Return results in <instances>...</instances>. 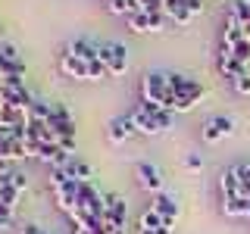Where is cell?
Masks as SVG:
<instances>
[{
    "instance_id": "obj_1",
    "label": "cell",
    "mask_w": 250,
    "mask_h": 234,
    "mask_svg": "<svg viewBox=\"0 0 250 234\" xmlns=\"http://www.w3.org/2000/svg\"><path fill=\"white\" fill-rule=\"evenodd\" d=\"M141 94H144V103H156L163 109H166L169 100L175 97V94L169 91V84H166V72H147L144 81H141Z\"/></svg>"
},
{
    "instance_id": "obj_2",
    "label": "cell",
    "mask_w": 250,
    "mask_h": 234,
    "mask_svg": "<svg viewBox=\"0 0 250 234\" xmlns=\"http://www.w3.org/2000/svg\"><path fill=\"white\" fill-rule=\"evenodd\" d=\"M125 22H128V28L135 31V35H150V31L166 28V13H135Z\"/></svg>"
},
{
    "instance_id": "obj_3",
    "label": "cell",
    "mask_w": 250,
    "mask_h": 234,
    "mask_svg": "<svg viewBox=\"0 0 250 234\" xmlns=\"http://www.w3.org/2000/svg\"><path fill=\"white\" fill-rule=\"evenodd\" d=\"M47 128L60 137H75V122H72V116L66 113V106H60V103H50V119H47Z\"/></svg>"
},
{
    "instance_id": "obj_4",
    "label": "cell",
    "mask_w": 250,
    "mask_h": 234,
    "mask_svg": "<svg viewBox=\"0 0 250 234\" xmlns=\"http://www.w3.org/2000/svg\"><path fill=\"white\" fill-rule=\"evenodd\" d=\"M166 84H169V91L175 94V97H194V100H200L203 94V84H197L194 78H188V75H175V72H166Z\"/></svg>"
},
{
    "instance_id": "obj_5",
    "label": "cell",
    "mask_w": 250,
    "mask_h": 234,
    "mask_svg": "<svg viewBox=\"0 0 250 234\" xmlns=\"http://www.w3.org/2000/svg\"><path fill=\"white\" fill-rule=\"evenodd\" d=\"M100 62L109 69V75H122L125 66H128V50L122 44H106L100 47Z\"/></svg>"
},
{
    "instance_id": "obj_6",
    "label": "cell",
    "mask_w": 250,
    "mask_h": 234,
    "mask_svg": "<svg viewBox=\"0 0 250 234\" xmlns=\"http://www.w3.org/2000/svg\"><path fill=\"white\" fill-rule=\"evenodd\" d=\"M231 131H234V122L229 119V116H213V119H207V122H203L200 137L207 140V144H216V140L229 137Z\"/></svg>"
},
{
    "instance_id": "obj_7",
    "label": "cell",
    "mask_w": 250,
    "mask_h": 234,
    "mask_svg": "<svg viewBox=\"0 0 250 234\" xmlns=\"http://www.w3.org/2000/svg\"><path fill=\"white\" fill-rule=\"evenodd\" d=\"M150 209L163 215V228H172V225H175V218H178V213H182V209H178V203H175V197H169V194H156L153 203H150Z\"/></svg>"
},
{
    "instance_id": "obj_8",
    "label": "cell",
    "mask_w": 250,
    "mask_h": 234,
    "mask_svg": "<svg viewBox=\"0 0 250 234\" xmlns=\"http://www.w3.org/2000/svg\"><path fill=\"white\" fill-rule=\"evenodd\" d=\"M135 178H138V184L144 187V191H153V194L163 191V175H160L156 166H150V162H138V166H135Z\"/></svg>"
},
{
    "instance_id": "obj_9",
    "label": "cell",
    "mask_w": 250,
    "mask_h": 234,
    "mask_svg": "<svg viewBox=\"0 0 250 234\" xmlns=\"http://www.w3.org/2000/svg\"><path fill=\"white\" fill-rule=\"evenodd\" d=\"M131 122H135V128H138V135H160V122H156V116H150L144 106H138V109H131Z\"/></svg>"
},
{
    "instance_id": "obj_10",
    "label": "cell",
    "mask_w": 250,
    "mask_h": 234,
    "mask_svg": "<svg viewBox=\"0 0 250 234\" xmlns=\"http://www.w3.org/2000/svg\"><path fill=\"white\" fill-rule=\"evenodd\" d=\"M109 140L113 144H122V140H128V137H135L138 135V128H135V122H131V116H122V119H113L109 122Z\"/></svg>"
},
{
    "instance_id": "obj_11",
    "label": "cell",
    "mask_w": 250,
    "mask_h": 234,
    "mask_svg": "<svg viewBox=\"0 0 250 234\" xmlns=\"http://www.w3.org/2000/svg\"><path fill=\"white\" fill-rule=\"evenodd\" d=\"M219 184H222V194H225V200L244 197V184H241L238 166H234V169H225V172H222V178H219Z\"/></svg>"
},
{
    "instance_id": "obj_12",
    "label": "cell",
    "mask_w": 250,
    "mask_h": 234,
    "mask_svg": "<svg viewBox=\"0 0 250 234\" xmlns=\"http://www.w3.org/2000/svg\"><path fill=\"white\" fill-rule=\"evenodd\" d=\"M66 53L75 59H84V62H97L100 59V47H94L91 41H72L66 44Z\"/></svg>"
},
{
    "instance_id": "obj_13",
    "label": "cell",
    "mask_w": 250,
    "mask_h": 234,
    "mask_svg": "<svg viewBox=\"0 0 250 234\" xmlns=\"http://www.w3.org/2000/svg\"><path fill=\"white\" fill-rule=\"evenodd\" d=\"M78 184H82V181H66L62 187H57V191H53V197H57V206H60V209H66V213H72V209H75Z\"/></svg>"
},
{
    "instance_id": "obj_14",
    "label": "cell",
    "mask_w": 250,
    "mask_h": 234,
    "mask_svg": "<svg viewBox=\"0 0 250 234\" xmlns=\"http://www.w3.org/2000/svg\"><path fill=\"white\" fill-rule=\"evenodd\" d=\"M88 66H91V62L75 59V57H69V53H62V57H60V69H62V75H66V78H88Z\"/></svg>"
},
{
    "instance_id": "obj_15",
    "label": "cell",
    "mask_w": 250,
    "mask_h": 234,
    "mask_svg": "<svg viewBox=\"0 0 250 234\" xmlns=\"http://www.w3.org/2000/svg\"><path fill=\"white\" fill-rule=\"evenodd\" d=\"M16 200H19V191L13 184V172H6V175H0V203L6 209H16Z\"/></svg>"
},
{
    "instance_id": "obj_16",
    "label": "cell",
    "mask_w": 250,
    "mask_h": 234,
    "mask_svg": "<svg viewBox=\"0 0 250 234\" xmlns=\"http://www.w3.org/2000/svg\"><path fill=\"white\" fill-rule=\"evenodd\" d=\"M69 172V178H72V181H91L94 178V172H91V166L84 159H78V156H72V159L66 162V166H62Z\"/></svg>"
},
{
    "instance_id": "obj_17",
    "label": "cell",
    "mask_w": 250,
    "mask_h": 234,
    "mask_svg": "<svg viewBox=\"0 0 250 234\" xmlns=\"http://www.w3.org/2000/svg\"><path fill=\"white\" fill-rule=\"evenodd\" d=\"M109 13L116 16H135V13H144V6H141V0H109Z\"/></svg>"
},
{
    "instance_id": "obj_18",
    "label": "cell",
    "mask_w": 250,
    "mask_h": 234,
    "mask_svg": "<svg viewBox=\"0 0 250 234\" xmlns=\"http://www.w3.org/2000/svg\"><path fill=\"white\" fill-rule=\"evenodd\" d=\"M225 215H250V200L247 197H234V200H225L222 203Z\"/></svg>"
},
{
    "instance_id": "obj_19",
    "label": "cell",
    "mask_w": 250,
    "mask_h": 234,
    "mask_svg": "<svg viewBox=\"0 0 250 234\" xmlns=\"http://www.w3.org/2000/svg\"><path fill=\"white\" fill-rule=\"evenodd\" d=\"M138 228H147V231L163 228V215H160V213H153V209H147V213L141 215V225H138Z\"/></svg>"
},
{
    "instance_id": "obj_20",
    "label": "cell",
    "mask_w": 250,
    "mask_h": 234,
    "mask_svg": "<svg viewBox=\"0 0 250 234\" xmlns=\"http://www.w3.org/2000/svg\"><path fill=\"white\" fill-rule=\"evenodd\" d=\"M182 10H188V0H163V13H166V19H175Z\"/></svg>"
},
{
    "instance_id": "obj_21",
    "label": "cell",
    "mask_w": 250,
    "mask_h": 234,
    "mask_svg": "<svg viewBox=\"0 0 250 234\" xmlns=\"http://www.w3.org/2000/svg\"><path fill=\"white\" fill-rule=\"evenodd\" d=\"M109 75V69L104 66V62H91V66H88V81H97V78H106Z\"/></svg>"
},
{
    "instance_id": "obj_22",
    "label": "cell",
    "mask_w": 250,
    "mask_h": 234,
    "mask_svg": "<svg viewBox=\"0 0 250 234\" xmlns=\"http://www.w3.org/2000/svg\"><path fill=\"white\" fill-rule=\"evenodd\" d=\"M231 10L241 16V22H244V25H250V0H234Z\"/></svg>"
},
{
    "instance_id": "obj_23",
    "label": "cell",
    "mask_w": 250,
    "mask_h": 234,
    "mask_svg": "<svg viewBox=\"0 0 250 234\" xmlns=\"http://www.w3.org/2000/svg\"><path fill=\"white\" fill-rule=\"evenodd\" d=\"M0 57H3V59H10V62H22L19 50H16L13 44H3V47H0Z\"/></svg>"
},
{
    "instance_id": "obj_24",
    "label": "cell",
    "mask_w": 250,
    "mask_h": 234,
    "mask_svg": "<svg viewBox=\"0 0 250 234\" xmlns=\"http://www.w3.org/2000/svg\"><path fill=\"white\" fill-rule=\"evenodd\" d=\"M10 225H13V209H6L3 203H0V231L10 228Z\"/></svg>"
},
{
    "instance_id": "obj_25",
    "label": "cell",
    "mask_w": 250,
    "mask_h": 234,
    "mask_svg": "<svg viewBox=\"0 0 250 234\" xmlns=\"http://www.w3.org/2000/svg\"><path fill=\"white\" fill-rule=\"evenodd\" d=\"M238 94H244V97H250V75H244V78H238V81L231 84Z\"/></svg>"
},
{
    "instance_id": "obj_26",
    "label": "cell",
    "mask_w": 250,
    "mask_h": 234,
    "mask_svg": "<svg viewBox=\"0 0 250 234\" xmlns=\"http://www.w3.org/2000/svg\"><path fill=\"white\" fill-rule=\"evenodd\" d=\"M238 175H241V184L250 187V162H241V166H238Z\"/></svg>"
},
{
    "instance_id": "obj_27",
    "label": "cell",
    "mask_w": 250,
    "mask_h": 234,
    "mask_svg": "<svg viewBox=\"0 0 250 234\" xmlns=\"http://www.w3.org/2000/svg\"><path fill=\"white\" fill-rule=\"evenodd\" d=\"M13 184H16V191L22 194V191H25V184H28V181H25V175H22V172H13Z\"/></svg>"
},
{
    "instance_id": "obj_28",
    "label": "cell",
    "mask_w": 250,
    "mask_h": 234,
    "mask_svg": "<svg viewBox=\"0 0 250 234\" xmlns=\"http://www.w3.org/2000/svg\"><path fill=\"white\" fill-rule=\"evenodd\" d=\"M57 144H60V147H62V150H66L69 156H72V150H75V137H60Z\"/></svg>"
},
{
    "instance_id": "obj_29",
    "label": "cell",
    "mask_w": 250,
    "mask_h": 234,
    "mask_svg": "<svg viewBox=\"0 0 250 234\" xmlns=\"http://www.w3.org/2000/svg\"><path fill=\"white\" fill-rule=\"evenodd\" d=\"M188 10H191V16L203 13V0H188Z\"/></svg>"
},
{
    "instance_id": "obj_30",
    "label": "cell",
    "mask_w": 250,
    "mask_h": 234,
    "mask_svg": "<svg viewBox=\"0 0 250 234\" xmlns=\"http://www.w3.org/2000/svg\"><path fill=\"white\" fill-rule=\"evenodd\" d=\"M19 234H44V231L38 228V225H22V228H19Z\"/></svg>"
},
{
    "instance_id": "obj_31",
    "label": "cell",
    "mask_w": 250,
    "mask_h": 234,
    "mask_svg": "<svg viewBox=\"0 0 250 234\" xmlns=\"http://www.w3.org/2000/svg\"><path fill=\"white\" fill-rule=\"evenodd\" d=\"M188 169H191V172L200 169V159H197V156H191V159H188Z\"/></svg>"
},
{
    "instance_id": "obj_32",
    "label": "cell",
    "mask_w": 250,
    "mask_h": 234,
    "mask_svg": "<svg viewBox=\"0 0 250 234\" xmlns=\"http://www.w3.org/2000/svg\"><path fill=\"white\" fill-rule=\"evenodd\" d=\"M156 234H172V228H156Z\"/></svg>"
},
{
    "instance_id": "obj_33",
    "label": "cell",
    "mask_w": 250,
    "mask_h": 234,
    "mask_svg": "<svg viewBox=\"0 0 250 234\" xmlns=\"http://www.w3.org/2000/svg\"><path fill=\"white\" fill-rule=\"evenodd\" d=\"M0 175H6V162L3 159H0Z\"/></svg>"
}]
</instances>
